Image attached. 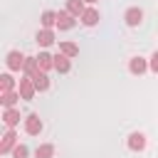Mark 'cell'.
Masks as SVG:
<instances>
[{
  "mask_svg": "<svg viewBox=\"0 0 158 158\" xmlns=\"http://www.w3.org/2000/svg\"><path fill=\"white\" fill-rule=\"evenodd\" d=\"M59 52L67 54V57H77V54H79V47H77L74 42H59Z\"/></svg>",
  "mask_w": 158,
  "mask_h": 158,
  "instance_id": "d6986e66",
  "label": "cell"
},
{
  "mask_svg": "<svg viewBox=\"0 0 158 158\" xmlns=\"http://www.w3.org/2000/svg\"><path fill=\"white\" fill-rule=\"evenodd\" d=\"M141 20H143V12H141L138 7H128V10H126V25H128V27H138Z\"/></svg>",
  "mask_w": 158,
  "mask_h": 158,
  "instance_id": "5b68a950",
  "label": "cell"
},
{
  "mask_svg": "<svg viewBox=\"0 0 158 158\" xmlns=\"http://www.w3.org/2000/svg\"><path fill=\"white\" fill-rule=\"evenodd\" d=\"M67 10H69L74 17H81L86 7H84V0H67Z\"/></svg>",
  "mask_w": 158,
  "mask_h": 158,
  "instance_id": "9a60e30c",
  "label": "cell"
},
{
  "mask_svg": "<svg viewBox=\"0 0 158 158\" xmlns=\"http://www.w3.org/2000/svg\"><path fill=\"white\" fill-rule=\"evenodd\" d=\"M84 2H96V0H84Z\"/></svg>",
  "mask_w": 158,
  "mask_h": 158,
  "instance_id": "cb8c5ba5",
  "label": "cell"
},
{
  "mask_svg": "<svg viewBox=\"0 0 158 158\" xmlns=\"http://www.w3.org/2000/svg\"><path fill=\"white\" fill-rule=\"evenodd\" d=\"M12 86H15V79H12L10 74H2V77H0V89H2V91H12Z\"/></svg>",
  "mask_w": 158,
  "mask_h": 158,
  "instance_id": "44dd1931",
  "label": "cell"
},
{
  "mask_svg": "<svg viewBox=\"0 0 158 158\" xmlns=\"http://www.w3.org/2000/svg\"><path fill=\"white\" fill-rule=\"evenodd\" d=\"M57 27H59V30H72V27H74V15H72L69 10L57 12Z\"/></svg>",
  "mask_w": 158,
  "mask_h": 158,
  "instance_id": "3957f363",
  "label": "cell"
},
{
  "mask_svg": "<svg viewBox=\"0 0 158 158\" xmlns=\"http://www.w3.org/2000/svg\"><path fill=\"white\" fill-rule=\"evenodd\" d=\"M17 99H20V91H2V96H0V101H2V106H5V109L15 106V104H17Z\"/></svg>",
  "mask_w": 158,
  "mask_h": 158,
  "instance_id": "2e32d148",
  "label": "cell"
},
{
  "mask_svg": "<svg viewBox=\"0 0 158 158\" xmlns=\"http://www.w3.org/2000/svg\"><path fill=\"white\" fill-rule=\"evenodd\" d=\"M52 42H54V32H52V30H47V27H44V30H40V32H37V44L49 47Z\"/></svg>",
  "mask_w": 158,
  "mask_h": 158,
  "instance_id": "4fadbf2b",
  "label": "cell"
},
{
  "mask_svg": "<svg viewBox=\"0 0 158 158\" xmlns=\"http://www.w3.org/2000/svg\"><path fill=\"white\" fill-rule=\"evenodd\" d=\"M25 131H27L30 136H37V133L42 131V118H40L37 114H30V116L25 118Z\"/></svg>",
  "mask_w": 158,
  "mask_h": 158,
  "instance_id": "7a4b0ae2",
  "label": "cell"
},
{
  "mask_svg": "<svg viewBox=\"0 0 158 158\" xmlns=\"http://www.w3.org/2000/svg\"><path fill=\"white\" fill-rule=\"evenodd\" d=\"M35 91H37V86H35V81H32V77H25V79H20V96L22 99H32L35 96Z\"/></svg>",
  "mask_w": 158,
  "mask_h": 158,
  "instance_id": "6da1fadb",
  "label": "cell"
},
{
  "mask_svg": "<svg viewBox=\"0 0 158 158\" xmlns=\"http://www.w3.org/2000/svg\"><path fill=\"white\" fill-rule=\"evenodd\" d=\"M128 69H131V74H143V72L148 69V62H146L143 57H133V59L128 62Z\"/></svg>",
  "mask_w": 158,
  "mask_h": 158,
  "instance_id": "ba28073f",
  "label": "cell"
},
{
  "mask_svg": "<svg viewBox=\"0 0 158 158\" xmlns=\"http://www.w3.org/2000/svg\"><path fill=\"white\" fill-rule=\"evenodd\" d=\"M52 156H54V146L52 143H42L35 151V158H52Z\"/></svg>",
  "mask_w": 158,
  "mask_h": 158,
  "instance_id": "ac0fdd59",
  "label": "cell"
},
{
  "mask_svg": "<svg viewBox=\"0 0 158 158\" xmlns=\"http://www.w3.org/2000/svg\"><path fill=\"white\" fill-rule=\"evenodd\" d=\"M37 64H40V69H42V72H47V69H54V57H52V54H47V52H40V57H37Z\"/></svg>",
  "mask_w": 158,
  "mask_h": 158,
  "instance_id": "5bb4252c",
  "label": "cell"
},
{
  "mask_svg": "<svg viewBox=\"0 0 158 158\" xmlns=\"http://www.w3.org/2000/svg\"><path fill=\"white\" fill-rule=\"evenodd\" d=\"M42 25L49 30L52 25H57V12H52V10H47V12H42Z\"/></svg>",
  "mask_w": 158,
  "mask_h": 158,
  "instance_id": "ffe728a7",
  "label": "cell"
},
{
  "mask_svg": "<svg viewBox=\"0 0 158 158\" xmlns=\"http://www.w3.org/2000/svg\"><path fill=\"white\" fill-rule=\"evenodd\" d=\"M32 81H35L37 91H47V89H49V77H47V72H42V69L32 77Z\"/></svg>",
  "mask_w": 158,
  "mask_h": 158,
  "instance_id": "9c48e42d",
  "label": "cell"
},
{
  "mask_svg": "<svg viewBox=\"0 0 158 158\" xmlns=\"http://www.w3.org/2000/svg\"><path fill=\"white\" fill-rule=\"evenodd\" d=\"M15 138H17V136H15V131L10 128V131L2 136V143H0V153H10V151L17 146V143H15Z\"/></svg>",
  "mask_w": 158,
  "mask_h": 158,
  "instance_id": "52a82bcc",
  "label": "cell"
},
{
  "mask_svg": "<svg viewBox=\"0 0 158 158\" xmlns=\"http://www.w3.org/2000/svg\"><path fill=\"white\" fill-rule=\"evenodd\" d=\"M69 67H72V64H69V57L59 52V54L54 57V69H57L59 74H67V72H69Z\"/></svg>",
  "mask_w": 158,
  "mask_h": 158,
  "instance_id": "30bf717a",
  "label": "cell"
},
{
  "mask_svg": "<svg viewBox=\"0 0 158 158\" xmlns=\"http://www.w3.org/2000/svg\"><path fill=\"white\" fill-rule=\"evenodd\" d=\"M12 156H15V158H27V146H25V143H17V146L12 148Z\"/></svg>",
  "mask_w": 158,
  "mask_h": 158,
  "instance_id": "7402d4cb",
  "label": "cell"
},
{
  "mask_svg": "<svg viewBox=\"0 0 158 158\" xmlns=\"http://www.w3.org/2000/svg\"><path fill=\"white\" fill-rule=\"evenodd\" d=\"M37 72H40L37 57H27V59H25V77H35Z\"/></svg>",
  "mask_w": 158,
  "mask_h": 158,
  "instance_id": "e0dca14e",
  "label": "cell"
},
{
  "mask_svg": "<svg viewBox=\"0 0 158 158\" xmlns=\"http://www.w3.org/2000/svg\"><path fill=\"white\" fill-rule=\"evenodd\" d=\"M128 148H131V151H143V148H146L143 133H131V136H128Z\"/></svg>",
  "mask_w": 158,
  "mask_h": 158,
  "instance_id": "8fae6325",
  "label": "cell"
},
{
  "mask_svg": "<svg viewBox=\"0 0 158 158\" xmlns=\"http://www.w3.org/2000/svg\"><path fill=\"white\" fill-rule=\"evenodd\" d=\"M7 69H10V72L25 69V57H22L20 52H10V54H7Z\"/></svg>",
  "mask_w": 158,
  "mask_h": 158,
  "instance_id": "277c9868",
  "label": "cell"
},
{
  "mask_svg": "<svg viewBox=\"0 0 158 158\" xmlns=\"http://www.w3.org/2000/svg\"><path fill=\"white\" fill-rule=\"evenodd\" d=\"M2 121L7 123V128H15V126L20 123V111H17L15 106H10V109H5V114H2Z\"/></svg>",
  "mask_w": 158,
  "mask_h": 158,
  "instance_id": "8992f818",
  "label": "cell"
},
{
  "mask_svg": "<svg viewBox=\"0 0 158 158\" xmlns=\"http://www.w3.org/2000/svg\"><path fill=\"white\" fill-rule=\"evenodd\" d=\"M148 67H151V72H156V74H158V52H156V54L151 57V62H148Z\"/></svg>",
  "mask_w": 158,
  "mask_h": 158,
  "instance_id": "603a6c76",
  "label": "cell"
},
{
  "mask_svg": "<svg viewBox=\"0 0 158 158\" xmlns=\"http://www.w3.org/2000/svg\"><path fill=\"white\" fill-rule=\"evenodd\" d=\"M81 22H84L86 27H94V25L99 22V12H96L94 7H86V10H84V15H81Z\"/></svg>",
  "mask_w": 158,
  "mask_h": 158,
  "instance_id": "7c38bea8",
  "label": "cell"
}]
</instances>
